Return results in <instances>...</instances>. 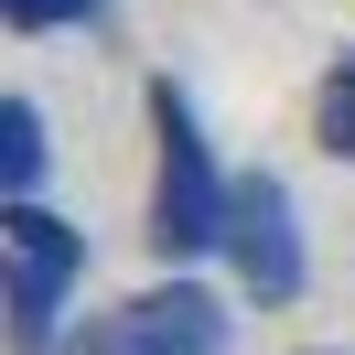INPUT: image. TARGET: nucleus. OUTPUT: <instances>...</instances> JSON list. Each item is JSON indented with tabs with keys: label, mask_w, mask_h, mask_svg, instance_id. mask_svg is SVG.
Returning a JSON list of instances; mask_svg holds the SVG:
<instances>
[{
	"label": "nucleus",
	"mask_w": 355,
	"mask_h": 355,
	"mask_svg": "<svg viewBox=\"0 0 355 355\" xmlns=\"http://www.w3.org/2000/svg\"><path fill=\"white\" fill-rule=\"evenodd\" d=\"M226 259H237L248 302H302L312 259H302V205H291L280 173H237V205H226Z\"/></svg>",
	"instance_id": "obj_4"
},
{
	"label": "nucleus",
	"mask_w": 355,
	"mask_h": 355,
	"mask_svg": "<svg viewBox=\"0 0 355 355\" xmlns=\"http://www.w3.org/2000/svg\"><path fill=\"white\" fill-rule=\"evenodd\" d=\"M44 162H54L44 108L33 97H0V205H44Z\"/></svg>",
	"instance_id": "obj_5"
},
{
	"label": "nucleus",
	"mask_w": 355,
	"mask_h": 355,
	"mask_svg": "<svg viewBox=\"0 0 355 355\" xmlns=\"http://www.w3.org/2000/svg\"><path fill=\"white\" fill-rule=\"evenodd\" d=\"M108 0H0V22L11 33H65V22H97Z\"/></svg>",
	"instance_id": "obj_7"
},
{
	"label": "nucleus",
	"mask_w": 355,
	"mask_h": 355,
	"mask_svg": "<svg viewBox=\"0 0 355 355\" xmlns=\"http://www.w3.org/2000/svg\"><path fill=\"white\" fill-rule=\"evenodd\" d=\"M312 130H323V151H334V162H355V54L323 76V97H312Z\"/></svg>",
	"instance_id": "obj_6"
},
{
	"label": "nucleus",
	"mask_w": 355,
	"mask_h": 355,
	"mask_svg": "<svg viewBox=\"0 0 355 355\" xmlns=\"http://www.w3.org/2000/svg\"><path fill=\"white\" fill-rule=\"evenodd\" d=\"M226 302L205 280H162V291H130L119 312H97L76 334V355H226Z\"/></svg>",
	"instance_id": "obj_3"
},
{
	"label": "nucleus",
	"mask_w": 355,
	"mask_h": 355,
	"mask_svg": "<svg viewBox=\"0 0 355 355\" xmlns=\"http://www.w3.org/2000/svg\"><path fill=\"white\" fill-rule=\"evenodd\" d=\"M151 130H162V173H151V248L162 259H205V248H226V205H237V183L216 173V140H205L194 97L162 76L151 87Z\"/></svg>",
	"instance_id": "obj_1"
},
{
	"label": "nucleus",
	"mask_w": 355,
	"mask_h": 355,
	"mask_svg": "<svg viewBox=\"0 0 355 355\" xmlns=\"http://www.w3.org/2000/svg\"><path fill=\"white\" fill-rule=\"evenodd\" d=\"M0 248H11V355H54L65 291L87 280V237L54 205H0Z\"/></svg>",
	"instance_id": "obj_2"
}]
</instances>
